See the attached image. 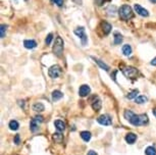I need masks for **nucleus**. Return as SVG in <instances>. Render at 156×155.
<instances>
[{
    "label": "nucleus",
    "mask_w": 156,
    "mask_h": 155,
    "mask_svg": "<svg viewBox=\"0 0 156 155\" xmlns=\"http://www.w3.org/2000/svg\"><path fill=\"white\" fill-rule=\"evenodd\" d=\"M8 127H9V129H10V130L17 131V130H19V124L17 122V120H10V122H9Z\"/></svg>",
    "instance_id": "nucleus-22"
},
{
    "label": "nucleus",
    "mask_w": 156,
    "mask_h": 155,
    "mask_svg": "<svg viewBox=\"0 0 156 155\" xmlns=\"http://www.w3.org/2000/svg\"><path fill=\"white\" fill-rule=\"evenodd\" d=\"M101 27H102V30H103L104 35H108V34L111 32V30H112L111 25L109 23H107V21H102Z\"/></svg>",
    "instance_id": "nucleus-11"
},
{
    "label": "nucleus",
    "mask_w": 156,
    "mask_h": 155,
    "mask_svg": "<svg viewBox=\"0 0 156 155\" xmlns=\"http://www.w3.org/2000/svg\"><path fill=\"white\" fill-rule=\"evenodd\" d=\"M123 116L129 122H131L133 126L139 127V126H145L149 122V118H148L147 114H135L132 110H125L123 112Z\"/></svg>",
    "instance_id": "nucleus-1"
},
{
    "label": "nucleus",
    "mask_w": 156,
    "mask_h": 155,
    "mask_svg": "<svg viewBox=\"0 0 156 155\" xmlns=\"http://www.w3.org/2000/svg\"><path fill=\"white\" fill-rule=\"evenodd\" d=\"M33 110L36 111V112H43V111L45 110V106H44L43 103L37 102L33 105Z\"/></svg>",
    "instance_id": "nucleus-16"
},
{
    "label": "nucleus",
    "mask_w": 156,
    "mask_h": 155,
    "mask_svg": "<svg viewBox=\"0 0 156 155\" xmlns=\"http://www.w3.org/2000/svg\"><path fill=\"white\" fill-rule=\"evenodd\" d=\"M15 143L17 145H19V143H21V138H19V135H17V136L15 137Z\"/></svg>",
    "instance_id": "nucleus-30"
},
{
    "label": "nucleus",
    "mask_w": 156,
    "mask_h": 155,
    "mask_svg": "<svg viewBox=\"0 0 156 155\" xmlns=\"http://www.w3.org/2000/svg\"><path fill=\"white\" fill-rule=\"evenodd\" d=\"M54 126L58 132H62V131H64V129H65V124L62 122V120H55Z\"/></svg>",
    "instance_id": "nucleus-17"
},
{
    "label": "nucleus",
    "mask_w": 156,
    "mask_h": 155,
    "mask_svg": "<svg viewBox=\"0 0 156 155\" xmlns=\"http://www.w3.org/2000/svg\"><path fill=\"white\" fill-rule=\"evenodd\" d=\"M138 94H139V90H133L127 95V98L128 99H136L138 97Z\"/></svg>",
    "instance_id": "nucleus-24"
},
{
    "label": "nucleus",
    "mask_w": 156,
    "mask_h": 155,
    "mask_svg": "<svg viewBox=\"0 0 156 155\" xmlns=\"http://www.w3.org/2000/svg\"><path fill=\"white\" fill-rule=\"evenodd\" d=\"M62 97H63L62 92H60L59 90H55V91H53V92H52V100H53V101L60 100Z\"/></svg>",
    "instance_id": "nucleus-18"
},
{
    "label": "nucleus",
    "mask_w": 156,
    "mask_h": 155,
    "mask_svg": "<svg viewBox=\"0 0 156 155\" xmlns=\"http://www.w3.org/2000/svg\"><path fill=\"white\" fill-rule=\"evenodd\" d=\"M154 114H155V116H156V109H154Z\"/></svg>",
    "instance_id": "nucleus-35"
},
{
    "label": "nucleus",
    "mask_w": 156,
    "mask_h": 155,
    "mask_svg": "<svg viewBox=\"0 0 156 155\" xmlns=\"http://www.w3.org/2000/svg\"><path fill=\"white\" fill-rule=\"evenodd\" d=\"M75 34L80 38V40L82 42V45L83 46H86L88 44V37H87V34H86L85 31V28L84 27H78L77 29H75Z\"/></svg>",
    "instance_id": "nucleus-4"
},
{
    "label": "nucleus",
    "mask_w": 156,
    "mask_h": 155,
    "mask_svg": "<svg viewBox=\"0 0 156 155\" xmlns=\"http://www.w3.org/2000/svg\"><path fill=\"white\" fill-rule=\"evenodd\" d=\"M134 8H135L136 12H137L139 15H141V17H147L148 15H149V12H148L147 9H145L144 7H142L140 4H135L134 5Z\"/></svg>",
    "instance_id": "nucleus-9"
},
{
    "label": "nucleus",
    "mask_w": 156,
    "mask_h": 155,
    "mask_svg": "<svg viewBox=\"0 0 156 155\" xmlns=\"http://www.w3.org/2000/svg\"><path fill=\"white\" fill-rule=\"evenodd\" d=\"M6 30H7L6 25H1V27H0V37L1 38L5 37V35H6Z\"/></svg>",
    "instance_id": "nucleus-26"
},
{
    "label": "nucleus",
    "mask_w": 156,
    "mask_h": 155,
    "mask_svg": "<svg viewBox=\"0 0 156 155\" xmlns=\"http://www.w3.org/2000/svg\"><path fill=\"white\" fill-rule=\"evenodd\" d=\"M150 2H152V3H156V0H150Z\"/></svg>",
    "instance_id": "nucleus-34"
},
{
    "label": "nucleus",
    "mask_w": 156,
    "mask_h": 155,
    "mask_svg": "<svg viewBox=\"0 0 156 155\" xmlns=\"http://www.w3.org/2000/svg\"><path fill=\"white\" fill-rule=\"evenodd\" d=\"M148 101V98L146 96H138L137 98L135 99V102L137 104H143V103H146Z\"/></svg>",
    "instance_id": "nucleus-25"
},
{
    "label": "nucleus",
    "mask_w": 156,
    "mask_h": 155,
    "mask_svg": "<svg viewBox=\"0 0 156 155\" xmlns=\"http://www.w3.org/2000/svg\"><path fill=\"white\" fill-rule=\"evenodd\" d=\"M81 137L85 142H89V141L91 140L92 135H91V133L88 132V131H83V132H81Z\"/></svg>",
    "instance_id": "nucleus-19"
},
{
    "label": "nucleus",
    "mask_w": 156,
    "mask_h": 155,
    "mask_svg": "<svg viewBox=\"0 0 156 155\" xmlns=\"http://www.w3.org/2000/svg\"><path fill=\"white\" fill-rule=\"evenodd\" d=\"M119 15L123 21H129L134 17V11L130 5L125 4L119 9Z\"/></svg>",
    "instance_id": "nucleus-2"
},
{
    "label": "nucleus",
    "mask_w": 156,
    "mask_h": 155,
    "mask_svg": "<svg viewBox=\"0 0 156 155\" xmlns=\"http://www.w3.org/2000/svg\"><path fill=\"white\" fill-rule=\"evenodd\" d=\"M52 39H53V35H52V34H48L47 37H46V39H45V44L47 45V46L51 44Z\"/></svg>",
    "instance_id": "nucleus-28"
},
{
    "label": "nucleus",
    "mask_w": 156,
    "mask_h": 155,
    "mask_svg": "<svg viewBox=\"0 0 156 155\" xmlns=\"http://www.w3.org/2000/svg\"><path fill=\"white\" fill-rule=\"evenodd\" d=\"M95 1L98 6H101V5H103V3L105 2V0H95Z\"/></svg>",
    "instance_id": "nucleus-31"
},
{
    "label": "nucleus",
    "mask_w": 156,
    "mask_h": 155,
    "mask_svg": "<svg viewBox=\"0 0 156 155\" xmlns=\"http://www.w3.org/2000/svg\"><path fill=\"white\" fill-rule=\"evenodd\" d=\"M145 154L146 155H156V149L153 146H149L145 149Z\"/></svg>",
    "instance_id": "nucleus-23"
},
{
    "label": "nucleus",
    "mask_w": 156,
    "mask_h": 155,
    "mask_svg": "<svg viewBox=\"0 0 156 155\" xmlns=\"http://www.w3.org/2000/svg\"><path fill=\"white\" fill-rule=\"evenodd\" d=\"M53 139L55 140V142L60 143L61 141H62L63 137H62V135H61L60 133H54V135H53Z\"/></svg>",
    "instance_id": "nucleus-27"
},
{
    "label": "nucleus",
    "mask_w": 156,
    "mask_h": 155,
    "mask_svg": "<svg viewBox=\"0 0 156 155\" xmlns=\"http://www.w3.org/2000/svg\"><path fill=\"white\" fill-rule=\"evenodd\" d=\"M123 53L125 56H130L132 54V47L131 45L129 44H125L123 46Z\"/></svg>",
    "instance_id": "nucleus-20"
},
{
    "label": "nucleus",
    "mask_w": 156,
    "mask_h": 155,
    "mask_svg": "<svg viewBox=\"0 0 156 155\" xmlns=\"http://www.w3.org/2000/svg\"><path fill=\"white\" fill-rule=\"evenodd\" d=\"M137 140V135L134 134V133H128L127 136H125V141L129 144H134Z\"/></svg>",
    "instance_id": "nucleus-13"
},
{
    "label": "nucleus",
    "mask_w": 156,
    "mask_h": 155,
    "mask_svg": "<svg viewBox=\"0 0 156 155\" xmlns=\"http://www.w3.org/2000/svg\"><path fill=\"white\" fill-rule=\"evenodd\" d=\"M87 155H97V153H96L95 151H93V150H90L89 152H88Z\"/></svg>",
    "instance_id": "nucleus-33"
},
{
    "label": "nucleus",
    "mask_w": 156,
    "mask_h": 155,
    "mask_svg": "<svg viewBox=\"0 0 156 155\" xmlns=\"http://www.w3.org/2000/svg\"><path fill=\"white\" fill-rule=\"evenodd\" d=\"M123 36H121L119 32H115L114 33V42H113L114 45H119L121 42H123Z\"/></svg>",
    "instance_id": "nucleus-21"
},
{
    "label": "nucleus",
    "mask_w": 156,
    "mask_h": 155,
    "mask_svg": "<svg viewBox=\"0 0 156 155\" xmlns=\"http://www.w3.org/2000/svg\"><path fill=\"white\" fill-rule=\"evenodd\" d=\"M101 106H102V102L98 97H96L95 100L92 102V108L94 109L95 111H99L101 109Z\"/></svg>",
    "instance_id": "nucleus-14"
},
{
    "label": "nucleus",
    "mask_w": 156,
    "mask_h": 155,
    "mask_svg": "<svg viewBox=\"0 0 156 155\" xmlns=\"http://www.w3.org/2000/svg\"><path fill=\"white\" fill-rule=\"evenodd\" d=\"M63 47H64V42H63L62 38L57 36L55 39L54 46H53V53L57 57H61L63 54Z\"/></svg>",
    "instance_id": "nucleus-3"
},
{
    "label": "nucleus",
    "mask_w": 156,
    "mask_h": 155,
    "mask_svg": "<svg viewBox=\"0 0 156 155\" xmlns=\"http://www.w3.org/2000/svg\"><path fill=\"white\" fill-rule=\"evenodd\" d=\"M52 2H54L55 4L58 5V6H62L63 0H52Z\"/></svg>",
    "instance_id": "nucleus-29"
},
{
    "label": "nucleus",
    "mask_w": 156,
    "mask_h": 155,
    "mask_svg": "<svg viewBox=\"0 0 156 155\" xmlns=\"http://www.w3.org/2000/svg\"><path fill=\"white\" fill-rule=\"evenodd\" d=\"M92 58L94 59V61H95V62L97 63V64L99 65V66L101 67L102 69H104V71H109V66L106 64V63L104 62V61L100 60V59H98V58H95V57H92Z\"/></svg>",
    "instance_id": "nucleus-15"
},
{
    "label": "nucleus",
    "mask_w": 156,
    "mask_h": 155,
    "mask_svg": "<svg viewBox=\"0 0 156 155\" xmlns=\"http://www.w3.org/2000/svg\"><path fill=\"white\" fill-rule=\"evenodd\" d=\"M123 75L127 78H131V79H135L138 75V69L133 66H127L123 69Z\"/></svg>",
    "instance_id": "nucleus-7"
},
{
    "label": "nucleus",
    "mask_w": 156,
    "mask_h": 155,
    "mask_svg": "<svg viewBox=\"0 0 156 155\" xmlns=\"http://www.w3.org/2000/svg\"><path fill=\"white\" fill-rule=\"evenodd\" d=\"M24 46L27 49H34L37 47V42L35 40H25L24 41Z\"/></svg>",
    "instance_id": "nucleus-12"
},
{
    "label": "nucleus",
    "mask_w": 156,
    "mask_h": 155,
    "mask_svg": "<svg viewBox=\"0 0 156 155\" xmlns=\"http://www.w3.org/2000/svg\"><path fill=\"white\" fill-rule=\"evenodd\" d=\"M150 63H151V65H154V66H156V57H154Z\"/></svg>",
    "instance_id": "nucleus-32"
},
{
    "label": "nucleus",
    "mask_w": 156,
    "mask_h": 155,
    "mask_svg": "<svg viewBox=\"0 0 156 155\" xmlns=\"http://www.w3.org/2000/svg\"><path fill=\"white\" fill-rule=\"evenodd\" d=\"M97 122H99L102 126H110L112 124V120H111V118L108 114H102L100 115L99 118H97Z\"/></svg>",
    "instance_id": "nucleus-8"
},
{
    "label": "nucleus",
    "mask_w": 156,
    "mask_h": 155,
    "mask_svg": "<svg viewBox=\"0 0 156 155\" xmlns=\"http://www.w3.org/2000/svg\"><path fill=\"white\" fill-rule=\"evenodd\" d=\"M48 75H49V77L52 78V79H57V78L61 75V67L57 64L52 65L49 69V71H48Z\"/></svg>",
    "instance_id": "nucleus-6"
},
{
    "label": "nucleus",
    "mask_w": 156,
    "mask_h": 155,
    "mask_svg": "<svg viewBox=\"0 0 156 155\" xmlns=\"http://www.w3.org/2000/svg\"><path fill=\"white\" fill-rule=\"evenodd\" d=\"M91 92V88H90L88 85H82L79 89V95L81 97H86L90 94Z\"/></svg>",
    "instance_id": "nucleus-10"
},
{
    "label": "nucleus",
    "mask_w": 156,
    "mask_h": 155,
    "mask_svg": "<svg viewBox=\"0 0 156 155\" xmlns=\"http://www.w3.org/2000/svg\"><path fill=\"white\" fill-rule=\"evenodd\" d=\"M41 122H43V116H41V115L35 116L30 122V129H31L32 132H36L39 129V126Z\"/></svg>",
    "instance_id": "nucleus-5"
}]
</instances>
